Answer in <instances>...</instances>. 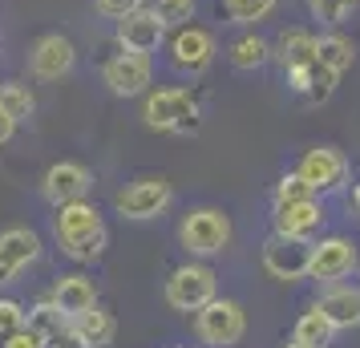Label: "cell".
<instances>
[{
	"label": "cell",
	"mask_w": 360,
	"mask_h": 348,
	"mask_svg": "<svg viewBox=\"0 0 360 348\" xmlns=\"http://www.w3.org/2000/svg\"><path fill=\"white\" fill-rule=\"evenodd\" d=\"M53 239H57V247L65 251L69 259H77V264H94L105 243H110V231H105V223H101V211L94 202H65V207H57V215H53Z\"/></svg>",
	"instance_id": "obj_1"
},
{
	"label": "cell",
	"mask_w": 360,
	"mask_h": 348,
	"mask_svg": "<svg viewBox=\"0 0 360 348\" xmlns=\"http://www.w3.org/2000/svg\"><path fill=\"white\" fill-rule=\"evenodd\" d=\"M142 117H146L150 130H162V134H195L198 122H202V110H198V98L191 94V89L170 85V89H154V94H146Z\"/></svg>",
	"instance_id": "obj_2"
},
{
	"label": "cell",
	"mask_w": 360,
	"mask_h": 348,
	"mask_svg": "<svg viewBox=\"0 0 360 348\" xmlns=\"http://www.w3.org/2000/svg\"><path fill=\"white\" fill-rule=\"evenodd\" d=\"M179 243L186 247V255L211 259L231 243V215H223L219 207H195L179 223Z\"/></svg>",
	"instance_id": "obj_3"
},
{
	"label": "cell",
	"mask_w": 360,
	"mask_h": 348,
	"mask_svg": "<svg viewBox=\"0 0 360 348\" xmlns=\"http://www.w3.org/2000/svg\"><path fill=\"white\" fill-rule=\"evenodd\" d=\"M311 251L316 243L311 239H300V235H279L271 231L267 243H263V271L279 283H300L311 276Z\"/></svg>",
	"instance_id": "obj_4"
},
{
	"label": "cell",
	"mask_w": 360,
	"mask_h": 348,
	"mask_svg": "<svg viewBox=\"0 0 360 348\" xmlns=\"http://www.w3.org/2000/svg\"><path fill=\"white\" fill-rule=\"evenodd\" d=\"M195 332H198V340H202L207 348H235L239 340H243V332H247L243 304L214 296L207 308L195 312Z\"/></svg>",
	"instance_id": "obj_5"
},
{
	"label": "cell",
	"mask_w": 360,
	"mask_h": 348,
	"mask_svg": "<svg viewBox=\"0 0 360 348\" xmlns=\"http://www.w3.org/2000/svg\"><path fill=\"white\" fill-rule=\"evenodd\" d=\"M219 296V280L207 264H182L166 280V304L174 312H198Z\"/></svg>",
	"instance_id": "obj_6"
},
{
	"label": "cell",
	"mask_w": 360,
	"mask_h": 348,
	"mask_svg": "<svg viewBox=\"0 0 360 348\" xmlns=\"http://www.w3.org/2000/svg\"><path fill=\"white\" fill-rule=\"evenodd\" d=\"M295 170H300V179L311 186V195H336V191H344L348 174H352L344 150H336V146H311L308 154L300 158Z\"/></svg>",
	"instance_id": "obj_7"
},
{
	"label": "cell",
	"mask_w": 360,
	"mask_h": 348,
	"mask_svg": "<svg viewBox=\"0 0 360 348\" xmlns=\"http://www.w3.org/2000/svg\"><path fill=\"white\" fill-rule=\"evenodd\" d=\"M174 199V191L166 179H138L130 183L126 191H117L114 195V211L122 219H134V223H146V219H158L170 207Z\"/></svg>",
	"instance_id": "obj_8"
},
{
	"label": "cell",
	"mask_w": 360,
	"mask_h": 348,
	"mask_svg": "<svg viewBox=\"0 0 360 348\" xmlns=\"http://www.w3.org/2000/svg\"><path fill=\"white\" fill-rule=\"evenodd\" d=\"M150 77H154L150 53L122 49V53H114V57L101 65V82L110 85V94H117V98H138V94H146Z\"/></svg>",
	"instance_id": "obj_9"
},
{
	"label": "cell",
	"mask_w": 360,
	"mask_h": 348,
	"mask_svg": "<svg viewBox=\"0 0 360 348\" xmlns=\"http://www.w3.org/2000/svg\"><path fill=\"white\" fill-rule=\"evenodd\" d=\"M214 33L202 25H179L170 37V65L179 73H202L214 61Z\"/></svg>",
	"instance_id": "obj_10"
},
{
	"label": "cell",
	"mask_w": 360,
	"mask_h": 348,
	"mask_svg": "<svg viewBox=\"0 0 360 348\" xmlns=\"http://www.w3.org/2000/svg\"><path fill=\"white\" fill-rule=\"evenodd\" d=\"M166 29L170 25L158 17L154 4H138L134 13L117 20V45L130 53H158V45L166 41Z\"/></svg>",
	"instance_id": "obj_11"
},
{
	"label": "cell",
	"mask_w": 360,
	"mask_h": 348,
	"mask_svg": "<svg viewBox=\"0 0 360 348\" xmlns=\"http://www.w3.org/2000/svg\"><path fill=\"white\" fill-rule=\"evenodd\" d=\"M360 264V251L348 235H328L316 243L311 251V276L308 280H320V283H340L344 276H352Z\"/></svg>",
	"instance_id": "obj_12"
},
{
	"label": "cell",
	"mask_w": 360,
	"mask_h": 348,
	"mask_svg": "<svg viewBox=\"0 0 360 348\" xmlns=\"http://www.w3.org/2000/svg\"><path fill=\"white\" fill-rule=\"evenodd\" d=\"M77 61V49H73V41L61 33H45L37 37L33 53H29V69H33L37 82H61L69 69Z\"/></svg>",
	"instance_id": "obj_13"
},
{
	"label": "cell",
	"mask_w": 360,
	"mask_h": 348,
	"mask_svg": "<svg viewBox=\"0 0 360 348\" xmlns=\"http://www.w3.org/2000/svg\"><path fill=\"white\" fill-rule=\"evenodd\" d=\"M94 186V174L85 170L82 162H53L41 179V195L53 202V207H65V202H77L89 195Z\"/></svg>",
	"instance_id": "obj_14"
},
{
	"label": "cell",
	"mask_w": 360,
	"mask_h": 348,
	"mask_svg": "<svg viewBox=\"0 0 360 348\" xmlns=\"http://www.w3.org/2000/svg\"><path fill=\"white\" fill-rule=\"evenodd\" d=\"M37 255H41L37 231H29V227H8V231H0V288L17 280Z\"/></svg>",
	"instance_id": "obj_15"
},
{
	"label": "cell",
	"mask_w": 360,
	"mask_h": 348,
	"mask_svg": "<svg viewBox=\"0 0 360 348\" xmlns=\"http://www.w3.org/2000/svg\"><path fill=\"white\" fill-rule=\"evenodd\" d=\"M283 82H288L292 94H300V98L311 101V105H320V101L332 98V89H336V82H340V73H332V69L316 57V61H308V65L288 69V73H283Z\"/></svg>",
	"instance_id": "obj_16"
},
{
	"label": "cell",
	"mask_w": 360,
	"mask_h": 348,
	"mask_svg": "<svg viewBox=\"0 0 360 348\" xmlns=\"http://www.w3.org/2000/svg\"><path fill=\"white\" fill-rule=\"evenodd\" d=\"M276 211V231L279 235H300V239H311V235L324 227V207L320 199H300V202H283V207H271Z\"/></svg>",
	"instance_id": "obj_17"
},
{
	"label": "cell",
	"mask_w": 360,
	"mask_h": 348,
	"mask_svg": "<svg viewBox=\"0 0 360 348\" xmlns=\"http://www.w3.org/2000/svg\"><path fill=\"white\" fill-rule=\"evenodd\" d=\"M320 312L332 320V328H360V288H344V283H328L320 296Z\"/></svg>",
	"instance_id": "obj_18"
},
{
	"label": "cell",
	"mask_w": 360,
	"mask_h": 348,
	"mask_svg": "<svg viewBox=\"0 0 360 348\" xmlns=\"http://www.w3.org/2000/svg\"><path fill=\"white\" fill-rule=\"evenodd\" d=\"M49 296L69 320L89 312V308H98V288H94V280H85V276H61V280L53 283Z\"/></svg>",
	"instance_id": "obj_19"
},
{
	"label": "cell",
	"mask_w": 360,
	"mask_h": 348,
	"mask_svg": "<svg viewBox=\"0 0 360 348\" xmlns=\"http://www.w3.org/2000/svg\"><path fill=\"white\" fill-rule=\"evenodd\" d=\"M316 41L320 37L308 33V29H283L276 41V49H271V57L279 61L283 73L288 69H300V65H308V61H316Z\"/></svg>",
	"instance_id": "obj_20"
},
{
	"label": "cell",
	"mask_w": 360,
	"mask_h": 348,
	"mask_svg": "<svg viewBox=\"0 0 360 348\" xmlns=\"http://www.w3.org/2000/svg\"><path fill=\"white\" fill-rule=\"evenodd\" d=\"M114 332H117V324H114V316L105 312V308H89V312H82V316H73V320H69V336H73V340H82L85 348L110 344V340H114Z\"/></svg>",
	"instance_id": "obj_21"
},
{
	"label": "cell",
	"mask_w": 360,
	"mask_h": 348,
	"mask_svg": "<svg viewBox=\"0 0 360 348\" xmlns=\"http://www.w3.org/2000/svg\"><path fill=\"white\" fill-rule=\"evenodd\" d=\"M332 336H336V328H332V320L320 312V304L308 308V312L295 320V328H292V340H300V344H308V348H328L332 344Z\"/></svg>",
	"instance_id": "obj_22"
},
{
	"label": "cell",
	"mask_w": 360,
	"mask_h": 348,
	"mask_svg": "<svg viewBox=\"0 0 360 348\" xmlns=\"http://www.w3.org/2000/svg\"><path fill=\"white\" fill-rule=\"evenodd\" d=\"M231 65L239 69V73H255V69H263L267 61H271V45L263 41V37L255 33H243L235 45H231Z\"/></svg>",
	"instance_id": "obj_23"
},
{
	"label": "cell",
	"mask_w": 360,
	"mask_h": 348,
	"mask_svg": "<svg viewBox=\"0 0 360 348\" xmlns=\"http://www.w3.org/2000/svg\"><path fill=\"white\" fill-rule=\"evenodd\" d=\"M316 57H320L332 73H344V69H352V61H356V45H352L344 33L332 29V33H324L320 41H316Z\"/></svg>",
	"instance_id": "obj_24"
},
{
	"label": "cell",
	"mask_w": 360,
	"mask_h": 348,
	"mask_svg": "<svg viewBox=\"0 0 360 348\" xmlns=\"http://www.w3.org/2000/svg\"><path fill=\"white\" fill-rule=\"evenodd\" d=\"M29 328H37L45 340H57V336H65L69 332V316L61 312V308L53 304V296H49V299H41L33 312H29Z\"/></svg>",
	"instance_id": "obj_25"
},
{
	"label": "cell",
	"mask_w": 360,
	"mask_h": 348,
	"mask_svg": "<svg viewBox=\"0 0 360 348\" xmlns=\"http://www.w3.org/2000/svg\"><path fill=\"white\" fill-rule=\"evenodd\" d=\"M279 0H223V13L231 25H259L276 13Z\"/></svg>",
	"instance_id": "obj_26"
},
{
	"label": "cell",
	"mask_w": 360,
	"mask_h": 348,
	"mask_svg": "<svg viewBox=\"0 0 360 348\" xmlns=\"http://www.w3.org/2000/svg\"><path fill=\"white\" fill-rule=\"evenodd\" d=\"M0 105L20 122V117H29L37 110V98L25 82H0Z\"/></svg>",
	"instance_id": "obj_27"
},
{
	"label": "cell",
	"mask_w": 360,
	"mask_h": 348,
	"mask_svg": "<svg viewBox=\"0 0 360 348\" xmlns=\"http://www.w3.org/2000/svg\"><path fill=\"white\" fill-rule=\"evenodd\" d=\"M356 4H360V0H308L311 17L320 20L324 29H340L344 20L356 13Z\"/></svg>",
	"instance_id": "obj_28"
},
{
	"label": "cell",
	"mask_w": 360,
	"mask_h": 348,
	"mask_svg": "<svg viewBox=\"0 0 360 348\" xmlns=\"http://www.w3.org/2000/svg\"><path fill=\"white\" fill-rule=\"evenodd\" d=\"M300 199H311V186L300 179V170H292V174H283L276 183V191H271V207H283V202H300ZM320 199V195H316Z\"/></svg>",
	"instance_id": "obj_29"
},
{
	"label": "cell",
	"mask_w": 360,
	"mask_h": 348,
	"mask_svg": "<svg viewBox=\"0 0 360 348\" xmlns=\"http://www.w3.org/2000/svg\"><path fill=\"white\" fill-rule=\"evenodd\" d=\"M25 324H29L25 304H20V299L0 296V340H8V336H13V332H20Z\"/></svg>",
	"instance_id": "obj_30"
},
{
	"label": "cell",
	"mask_w": 360,
	"mask_h": 348,
	"mask_svg": "<svg viewBox=\"0 0 360 348\" xmlns=\"http://www.w3.org/2000/svg\"><path fill=\"white\" fill-rule=\"evenodd\" d=\"M154 8H158V17L170 25V29H179V25H191L195 20V0H150Z\"/></svg>",
	"instance_id": "obj_31"
},
{
	"label": "cell",
	"mask_w": 360,
	"mask_h": 348,
	"mask_svg": "<svg viewBox=\"0 0 360 348\" xmlns=\"http://www.w3.org/2000/svg\"><path fill=\"white\" fill-rule=\"evenodd\" d=\"M138 4H146V0H94V8H98L101 17H114V20H122L126 13H134Z\"/></svg>",
	"instance_id": "obj_32"
},
{
	"label": "cell",
	"mask_w": 360,
	"mask_h": 348,
	"mask_svg": "<svg viewBox=\"0 0 360 348\" xmlns=\"http://www.w3.org/2000/svg\"><path fill=\"white\" fill-rule=\"evenodd\" d=\"M45 344H49V340H45V336H41L37 328H29V324H25L20 332H13V336L4 340V348H45Z\"/></svg>",
	"instance_id": "obj_33"
},
{
	"label": "cell",
	"mask_w": 360,
	"mask_h": 348,
	"mask_svg": "<svg viewBox=\"0 0 360 348\" xmlns=\"http://www.w3.org/2000/svg\"><path fill=\"white\" fill-rule=\"evenodd\" d=\"M13 134H17V117H13L8 110H4V105H0V146H4Z\"/></svg>",
	"instance_id": "obj_34"
},
{
	"label": "cell",
	"mask_w": 360,
	"mask_h": 348,
	"mask_svg": "<svg viewBox=\"0 0 360 348\" xmlns=\"http://www.w3.org/2000/svg\"><path fill=\"white\" fill-rule=\"evenodd\" d=\"M45 348H85V344H82V340H73V336L65 332V336H57V340H49Z\"/></svg>",
	"instance_id": "obj_35"
},
{
	"label": "cell",
	"mask_w": 360,
	"mask_h": 348,
	"mask_svg": "<svg viewBox=\"0 0 360 348\" xmlns=\"http://www.w3.org/2000/svg\"><path fill=\"white\" fill-rule=\"evenodd\" d=\"M352 211L360 215V183H356V191H352Z\"/></svg>",
	"instance_id": "obj_36"
},
{
	"label": "cell",
	"mask_w": 360,
	"mask_h": 348,
	"mask_svg": "<svg viewBox=\"0 0 360 348\" xmlns=\"http://www.w3.org/2000/svg\"><path fill=\"white\" fill-rule=\"evenodd\" d=\"M283 348H308V344H300V340H288V344H283Z\"/></svg>",
	"instance_id": "obj_37"
},
{
	"label": "cell",
	"mask_w": 360,
	"mask_h": 348,
	"mask_svg": "<svg viewBox=\"0 0 360 348\" xmlns=\"http://www.w3.org/2000/svg\"><path fill=\"white\" fill-rule=\"evenodd\" d=\"M146 4H150V0H146Z\"/></svg>",
	"instance_id": "obj_38"
}]
</instances>
